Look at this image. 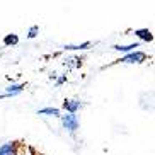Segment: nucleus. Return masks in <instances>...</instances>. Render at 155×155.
<instances>
[{"mask_svg":"<svg viewBox=\"0 0 155 155\" xmlns=\"http://www.w3.org/2000/svg\"><path fill=\"white\" fill-rule=\"evenodd\" d=\"M63 82H67V75H63V77H60L58 80H56V84H58V85H61Z\"/></svg>","mask_w":155,"mask_h":155,"instance_id":"obj_13","label":"nucleus"},{"mask_svg":"<svg viewBox=\"0 0 155 155\" xmlns=\"http://www.w3.org/2000/svg\"><path fill=\"white\" fill-rule=\"evenodd\" d=\"M135 36H137L138 39H141V41H145V43L153 41V34H152V31H148V29H137V31H135Z\"/></svg>","mask_w":155,"mask_h":155,"instance_id":"obj_7","label":"nucleus"},{"mask_svg":"<svg viewBox=\"0 0 155 155\" xmlns=\"http://www.w3.org/2000/svg\"><path fill=\"white\" fill-rule=\"evenodd\" d=\"M91 48V43H82V45H67L65 50L68 51H75V50H89Z\"/></svg>","mask_w":155,"mask_h":155,"instance_id":"obj_10","label":"nucleus"},{"mask_svg":"<svg viewBox=\"0 0 155 155\" xmlns=\"http://www.w3.org/2000/svg\"><path fill=\"white\" fill-rule=\"evenodd\" d=\"M147 60V53H143V51H133V53H128V55H124L123 58L116 60L118 63H143Z\"/></svg>","mask_w":155,"mask_h":155,"instance_id":"obj_2","label":"nucleus"},{"mask_svg":"<svg viewBox=\"0 0 155 155\" xmlns=\"http://www.w3.org/2000/svg\"><path fill=\"white\" fill-rule=\"evenodd\" d=\"M38 32H39V28H38V26H32V28L29 29V32H28V38H29V39L36 38V36H38Z\"/></svg>","mask_w":155,"mask_h":155,"instance_id":"obj_12","label":"nucleus"},{"mask_svg":"<svg viewBox=\"0 0 155 155\" xmlns=\"http://www.w3.org/2000/svg\"><path fill=\"white\" fill-rule=\"evenodd\" d=\"M24 89H26V84H12V85L5 87V94L9 97H14V96H17V94H21Z\"/></svg>","mask_w":155,"mask_h":155,"instance_id":"obj_6","label":"nucleus"},{"mask_svg":"<svg viewBox=\"0 0 155 155\" xmlns=\"http://www.w3.org/2000/svg\"><path fill=\"white\" fill-rule=\"evenodd\" d=\"M60 118H61V124H63V128L67 130V131L75 133L78 130V118H77V114L65 113V114H61Z\"/></svg>","mask_w":155,"mask_h":155,"instance_id":"obj_1","label":"nucleus"},{"mask_svg":"<svg viewBox=\"0 0 155 155\" xmlns=\"http://www.w3.org/2000/svg\"><path fill=\"white\" fill-rule=\"evenodd\" d=\"M0 155H17V143L15 141H7L0 147Z\"/></svg>","mask_w":155,"mask_h":155,"instance_id":"obj_4","label":"nucleus"},{"mask_svg":"<svg viewBox=\"0 0 155 155\" xmlns=\"http://www.w3.org/2000/svg\"><path fill=\"white\" fill-rule=\"evenodd\" d=\"M137 48H140V43H131V45H114L113 50L116 51H121V53H133V51H137Z\"/></svg>","mask_w":155,"mask_h":155,"instance_id":"obj_5","label":"nucleus"},{"mask_svg":"<svg viewBox=\"0 0 155 155\" xmlns=\"http://www.w3.org/2000/svg\"><path fill=\"white\" fill-rule=\"evenodd\" d=\"M38 113L45 114V116H61L60 109H56V107H45V109H39Z\"/></svg>","mask_w":155,"mask_h":155,"instance_id":"obj_9","label":"nucleus"},{"mask_svg":"<svg viewBox=\"0 0 155 155\" xmlns=\"http://www.w3.org/2000/svg\"><path fill=\"white\" fill-rule=\"evenodd\" d=\"M17 43H19V36L14 34V32H10V34H7V36L4 38V45L5 46H15Z\"/></svg>","mask_w":155,"mask_h":155,"instance_id":"obj_8","label":"nucleus"},{"mask_svg":"<svg viewBox=\"0 0 155 155\" xmlns=\"http://www.w3.org/2000/svg\"><path fill=\"white\" fill-rule=\"evenodd\" d=\"M67 65H68L70 68H78V67L82 65V60L77 58V56H72V58L67 60Z\"/></svg>","mask_w":155,"mask_h":155,"instance_id":"obj_11","label":"nucleus"},{"mask_svg":"<svg viewBox=\"0 0 155 155\" xmlns=\"http://www.w3.org/2000/svg\"><path fill=\"white\" fill-rule=\"evenodd\" d=\"M80 101L78 99H65V102L61 104V109L68 114H75L78 109H80Z\"/></svg>","mask_w":155,"mask_h":155,"instance_id":"obj_3","label":"nucleus"}]
</instances>
